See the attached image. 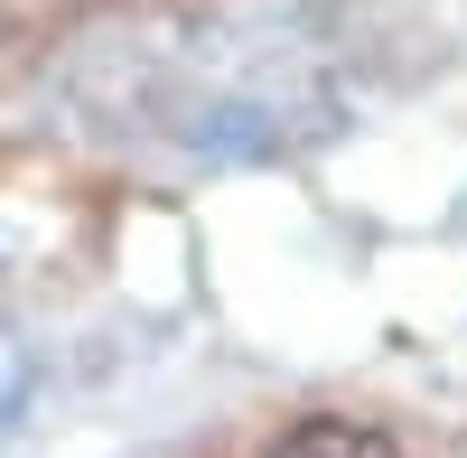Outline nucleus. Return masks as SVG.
I'll return each instance as SVG.
<instances>
[{
  "mask_svg": "<svg viewBox=\"0 0 467 458\" xmlns=\"http://www.w3.org/2000/svg\"><path fill=\"white\" fill-rule=\"evenodd\" d=\"M262 458H402V449H393V431H374V422H327V411H318V422H290Z\"/></svg>",
  "mask_w": 467,
  "mask_h": 458,
  "instance_id": "1",
  "label": "nucleus"
}]
</instances>
